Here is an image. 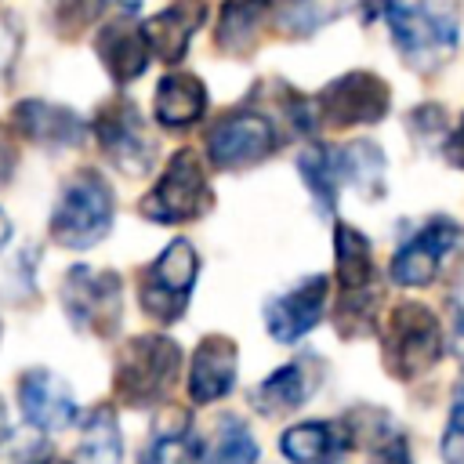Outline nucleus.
<instances>
[{"label": "nucleus", "mask_w": 464, "mask_h": 464, "mask_svg": "<svg viewBox=\"0 0 464 464\" xmlns=\"http://www.w3.org/2000/svg\"><path fill=\"white\" fill-rule=\"evenodd\" d=\"M384 22L402 62L417 72H435L460 40L457 0H388Z\"/></svg>", "instance_id": "nucleus-1"}, {"label": "nucleus", "mask_w": 464, "mask_h": 464, "mask_svg": "<svg viewBox=\"0 0 464 464\" xmlns=\"http://www.w3.org/2000/svg\"><path fill=\"white\" fill-rule=\"evenodd\" d=\"M112 214H116V203H112L109 181L98 170H76L62 185L47 232L65 250H87L109 236Z\"/></svg>", "instance_id": "nucleus-2"}, {"label": "nucleus", "mask_w": 464, "mask_h": 464, "mask_svg": "<svg viewBox=\"0 0 464 464\" xmlns=\"http://www.w3.org/2000/svg\"><path fill=\"white\" fill-rule=\"evenodd\" d=\"M178 366H181V348L170 337L160 334L130 337L116 355L112 392L123 406H152L170 392Z\"/></svg>", "instance_id": "nucleus-3"}, {"label": "nucleus", "mask_w": 464, "mask_h": 464, "mask_svg": "<svg viewBox=\"0 0 464 464\" xmlns=\"http://www.w3.org/2000/svg\"><path fill=\"white\" fill-rule=\"evenodd\" d=\"M381 355L392 377L413 381L424 377L439 359H442V330L431 308L417 301H402L392 308L381 330Z\"/></svg>", "instance_id": "nucleus-4"}, {"label": "nucleus", "mask_w": 464, "mask_h": 464, "mask_svg": "<svg viewBox=\"0 0 464 464\" xmlns=\"http://www.w3.org/2000/svg\"><path fill=\"white\" fill-rule=\"evenodd\" d=\"M62 308L76 330L94 334V337H112L123 315L120 276L109 268L72 265L62 276Z\"/></svg>", "instance_id": "nucleus-5"}, {"label": "nucleus", "mask_w": 464, "mask_h": 464, "mask_svg": "<svg viewBox=\"0 0 464 464\" xmlns=\"http://www.w3.org/2000/svg\"><path fill=\"white\" fill-rule=\"evenodd\" d=\"M196 276H199L196 246L188 239L167 243V250L149 268H141V276H138L141 312L156 323H178V315L185 312V304L192 297Z\"/></svg>", "instance_id": "nucleus-6"}, {"label": "nucleus", "mask_w": 464, "mask_h": 464, "mask_svg": "<svg viewBox=\"0 0 464 464\" xmlns=\"http://www.w3.org/2000/svg\"><path fill=\"white\" fill-rule=\"evenodd\" d=\"M94 138L105 160L127 178H141L156 163V138L149 134L138 105L127 98H109L94 112Z\"/></svg>", "instance_id": "nucleus-7"}, {"label": "nucleus", "mask_w": 464, "mask_h": 464, "mask_svg": "<svg viewBox=\"0 0 464 464\" xmlns=\"http://www.w3.org/2000/svg\"><path fill=\"white\" fill-rule=\"evenodd\" d=\"M210 207V185L203 174V163L192 149H181L170 156L167 170L152 185V192L141 199V214L160 225H181L196 221Z\"/></svg>", "instance_id": "nucleus-8"}, {"label": "nucleus", "mask_w": 464, "mask_h": 464, "mask_svg": "<svg viewBox=\"0 0 464 464\" xmlns=\"http://www.w3.org/2000/svg\"><path fill=\"white\" fill-rule=\"evenodd\" d=\"M388 102H392V91L381 76L366 72V69H355V72H344L337 80H330L319 94H315V120L323 127H359V123H377L384 112H388Z\"/></svg>", "instance_id": "nucleus-9"}, {"label": "nucleus", "mask_w": 464, "mask_h": 464, "mask_svg": "<svg viewBox=\"0 0 464 464\" xmlns=\"http://www.w3.org/2000/svg\"><path fill=\"white\" fill-rule=\"evenodd\" d=\"M276 152V127L265 112L236 109L210 123L207 130V160L218 170H243Z\"/></svg>", "instance_id": "nucleus-10"}, {"label": "nucleus", "mask_w": 464, "mask_h": 464, "mask_svg": "<svg viewBox=\"0 0 464 464\" xmlns=\"http://www.w3.org/2000/svg\"><path fill=\"white\" fill-rule=\"evenodd\" d=\"M460 243V228L446 218L428 221L420 232H413L392 257V279L399 286H424L442 268L446 254Z\"/></svg>", "instance_id": "nucleus-11"}, {"label": "nucleus", "mask_w": 464, "mask_h": 464, "mask_svg": "<svg viewBox=\"0 0 464 464\" xmlns=\"http://www.w3.org/2000/svg\"><path fill=\"white\" fill-rule=\"evenodd\" d=\"M326 297H330V279L326 276H308L301 279L294 290L272 297L265 304V326L276 341L290 344L297 337H304L326 312Z\"/></svg>", "instance_id": "nucleus-12"}, {"label": "nucleus", "mask_w": 464, "mask_h": 464, "mask_svg": "<svg viewBox=\"0 0 464 464\" xmlns=\"http://www.w3.org/2000/svg\"><path fill=\"white\" fill-rule=\"evenodd\" d=\"M18 406L36 431H65L76 420V399L51 370H25L18 377Z\"/></svg>", "instance_id": "nucleus-13"}, {"label": "nucleus", "mask_w": 464, "mask_h": 464, "mask_svg": "<svg viewBox=\"0 0 464 464\" xmlns=\"http://www.w3.org/2000/svg\"><path fill=\"white\" fill-rule=\"evenodd\" d=\"M11 130L22 134L33 145L69 149V145L83 141L87 123L65 105H54V102H44V98H22L11 109Z\"/></svg>", "instance_id": "nucleus-14"}, {"label": "nucleus", "mask_w": 464, "mask_h": 464, "mask_svg": "<svg viewBox=\"0 0 464 464\" xmlns=\"http://www.w3.org/2000/svg\"><path fill=\"white\" fill-rule=\"evenodd\" d=\"M334 250H337V279H341V315H359L366 312L370 297H373V257H370V239L352 228V225H337L334 236Z\"/></svg>", "instance_id": "nucleus-15"}, {"label": "nucleus", "mask_w": 464, "mask_h": 464, "mask_svg": "<svg viewBox=\"0 0 464 464\" xmlns=\"http://www.w3.org/2000/svg\"><path fill=\"white\" fill-rule=\"evenodd\" d=\"M94 51L105 65V72L116 80V83H130L138 80L145 69H149V40L141 33V25L130 18V14H120L112 22H105L98 29V40H94Z\"/></svg>", "instance_id": "nucleus-16"}, {"label": "nucleus", "mask_w": 464, "mask_h": 464, "mask_svg": "<svg viewBox=\"0 0 464 464\" xmlns=\"http://www.w3.org/2000/svg\"><path fill=\"white\" fill-rule=\"evenodd\" d=\"M203 18H207V0H174L170 7H163L160 14H152V18L141 22V33L149 40V51L160 62H167V65L181 62L185 51H188V40L203 25Z\"/></svg>", "instance_id": "nucleus-17"}, {"label": "nucleus", "mask_w": 464, "mask_h": 464, "mask_svg": "<svg viewBox=\"0 0 464 464\" xmlns=\"http://www.w3.org/2000/svg\"><path fill=\"white\" fill-rule=\"evenodd\" d=\"M236 384V341L210 334L199 341L192 366H188V399L192 402H218Z\"/></svg>", "instance_id": "nucleus-18"}, {"label": "nucleus", "mask_w": 464, "mask_h": 464, "mask_svg": "<svg viewBox=\"0 0 464 464\" xmlns=\"http://www.w3.org/2000/svg\"><path fill=\"white\" fill-rule=\"evenodd\" d=\"M348 442V428L334 420H304L279 435V450L290 464H341Z\"/></svg>", "instance_id": "nucleus-19"}, {"label": "nucleus", "mask_w": 464, "mask_h": 464, "mask_svg": "<svg viewBox=\"0 0 464 464\" xmlns=\"http://www.w3.org/2000/svg\"><path fill=\"white\" fill-rule=\"evenodd\" d=\"M152 112H156L160 127H167V130H185V127L199 123V116L207 112V87H203V80L192 76V72H167L156 83Z\"/></svg>", "instance_id": "nucleus-20"}, {"label": "nucleus", "mask_w": 464, "mask_h": 464, "mask_svg": "<svg viewBox=\"0 0 464 464\" xmlns=\"http://www.w3.org/2000/svg\"><path fill=\"white\" fill-rule=\"evenodd\" d=\"M203 442L188 428V413L181 410H163L152 424V439L145 442L138 464H199Z\"/></svg>", "instance_id": "nucleus-21"}, {"label": "nucleus", "mask_w": 464, "mask_h": 464, "mask_svg": "<svg viewBox=\"0 0 464 464\" xmlns=\"http://www.w3.org/2000/svg\"><path fill=\"white\" fill-rule=\"evenodd\" d=\"M315 384H319V377L312 373L308 362H286V366H279L268 381H261V384L254 388V402H257V410H265L268 417L290 413V410H297V406L308 402V395L315 392Z\"/></svg>", "instance_id": "nucleus-22"}, {"label": "nucleus", "mask_w": 464, "mask_h": 464, "mask_svg": "<svg viewBox=\"0 0 464 464\" xmlns=\"http://www.w3.org/2000/svg\"><path fill=\"white\" fill-rule=\"evenodd\" d=\"M265 22V0H225L218 14V47L228 54H250Z\"/></svg>", "instance_id": "nucleus-23"}, {"label": "nucleus", "mask_w": 464, "mask_h": 464, "mask_svg": "<svg viewBox=\"0 0 464 464\" xmlns=\"http://www.w3.org/2000/svg\"><path fill=\"white\" fill-rule=\"evenodd\" d=\"M334 160H337L341 185H355V188L366 192V196L381 192V181H384V152H381L373 141H348V145H337V149H334Z\"/></svg>", "instance_id": "nucleus-24"}, {"label": "nucleus", "mask_w": 464, "mask_h": 464, "mask_svg": "<svg viewBox=\"0 0 464 464\" xmlns=\"http://www.w3.org/2000/svg\"><path fill=\"white\" fill-rule=\"evenodd\" d=\"M80 457L87 464H120L123 460V439L116 413L109 406H94L83 420V439H80Z\"/></svg>", "instance_id": "nucleus-25"}, {"label": "nucleus", "mask_w": 464, "mask_h": 464, "mask_svg": "<svg viewBox=\"0 0 464 464\" xmlns=\"http://www.w3.org/2000/svg\"><path fill=\"white\" fill-rule=\"evenodd\" d=\"M257 457H261V450H257L250 428L236 417H225L199 460L203 464H257Z\"/></svg>", "instance_id": "nucleus-26"}, {"label": "nucleus", "mask_w": 464, "mask_h": 464, "mask_svg": "<svg viewBox=\"0 0 464 464\" xmlns=\"http://www.w3.org/2000/svg\"><path fill=\"white\" fill-rule=\"evenodd\" d=\"M297 170L304 178V185L312 188V196L323 203V210H334L337 192H341V174H337V160L330 145H308L297 156Z\"/></svg>", "instance_id": "nucleus-27"}, {"label": "nucleus", "mask_w": 464, "mask_h": 464, "mask_svg": "<svg viewBox=\"0 0 464 464\" xmlns=\"http://www.w3.org/2000/svg\"><path fill=\"white\" fill-rule=\"evenodd\" d=\"M337 11H341V0H290V4H283V11H279L276 22H279L283 33L308 36L323 22H330Z\"/></svg>", "instance_id": "nucleus-28"}, {"label": "nucleus", "mask_w": 464, "mask_h": 464, "mask_svg": "<svg viewBox=\"0 0 464 464\" xmlns=\"http://www.w3.org/2000/svg\"><path fill=\"white\" fill-rule=\"evenodd\" d=\"M109 0H51V22L58 29V36L72 40L80 36L87 25H94L102 18Z\"/></svg>", "instance_id": "nucleus-29"}, {"label": "nucleus", "mask_w": 464, "mask_h": 464, "mask_svg": "<svg viewBox=\"0 0 464 464\" xmlns=\"http://www.w3.org/2000/svg\"><path fill=\"white\" fill-rule=\"evenodd\" d=\"M18 54H22V25L14 14L0 11V83L11 80L14 65H18Z\"/></svg>", "instance_id": "nucleus-30"}, {"label": "nucleus", "mask_w": 464, "mask_h": 464, "mask_svg": "<svg viewBox=\"0 0 464 464\" xmlns=\"http://www.w3.org/2000/svg\"><path fill=\"white\" fill-rule=\"evenodd\" d=\"M439 453H442L446 464H464V399H457V406H453V417L442 431Z\"/></svg>", "instance_id": "nucleus-31"}, {"label": "nucleus", "mask_w": 464, "mask_h": 464, "mask_svg": "<svg viewBox=\"0 0 464 464\" xmlns=\"http://www.w3.org/2000/svg\"><path fill=\"white\" fill-rule=\"evenodd\" d=\"M370 464H410V450H406V442L399 435H388V439L377 442Z\"/></svg>", "instance_id": "nucleus-32"}, {"label": "nucleus", "mask_w": 464, "mask_h": 464, "mask_svg": "<svg viewBox=\"0 0 464 464\" xmlns=\"http://www.w3.org/2000/svg\"><path fill=\"white\" fill-rule=\"evenodd\" d=\"M14 167H18V149H14V130L0 123V188H4L7 181H11V174H14Z\"/></svg>", "instance_id": "nucleus-33"}, {"label": "nucleus", "mask_w": 464, "mask_h": 464, "mask_svg": "<svg viewBox=\"0 0 464 464\" xmlns=\"http://www.w3.org/2000/svg\"><path fill=\"white\" fill-rule=\"evenodd\" d=\"M442 156L450 160V167H457V170H464V116H460V123L446 134V145H442Z\"/></svg>", "instance_id": "nucleus-34"}, {"label": "nucleus", "mask_w": 464, "mask_h": 464, "mask_svg": "<svg viewBox=\"0 0 464 464\" xmlns=\"http://www.w3.org/2000/svg\"><path fill=\"white\" fill-rule=\"evenodd\" d=\"M11 435V417H7V406H4V399H0V442Z\"/></svg>", "instance_id": "nucleus-35"}, {"label": "nucleus", "mask_w": 464, "mask_h": 464, "mask_svg": "<svg viewBox=\"0 0 464 464\" xmlns=\"http://www.w3.org/2000/svg\"><path fill=\"white\" fill-rule=\"evenodd\" d=\"M7 239H11V218L0 210V250L7 246Z\"/></svg>", "instance_id": "nucleus-36"}, {"label": "nucleus", "mask_w": 464, "mask_h": 464, "mask_svg": "<svg viewBox=\"0 0 464 464\" xmlns=\"http://www.w3.org/2000/svg\"><path fill=\"white\" fill-rule=\"evenodd\" d=\"M112 4L120 7V14H134L141 7V0H112Z\"/></svg>", "instance_id": "nucleus-37"}, {"label": "nucleus", "mask_w": 464, "mask_h": 464, "mask_svg": "<svg viewBox=\"0 0 464 464\" xmlns=\"http://www.w3.org/2000/svg\"><path fill=\"white\" fill-rule=\"evenodd\" d=\"M0 334H4V326H0Z\"/></svg>", "instance_id": "nucleus-38"}]
</instances>
